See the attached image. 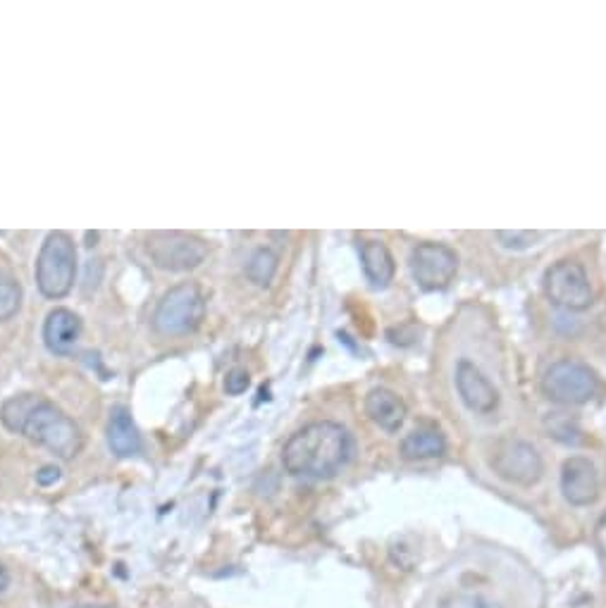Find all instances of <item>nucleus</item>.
<instances>
[{"label": "nucleus", "mask_w": 606, "mask_h": 608, "mask_svg": "<svg viewBox=\"0 0 606 608\" xmlns=\"http://www.w3.org/2000/svg\"><path fill=\"white\" fill-rule=\"evenodd\" d=\"M0 423L5 430L22 434L32 444L51 451L60 461H72L84 449V434L79 425L39 394L24 392L10 396L0 406Z\"/></svg>", "instance_id": "f257e3e1"}, {"label": "nucleus", "mask_w": 606, "mask_h": 608, "mask_svg": "<svg viewBox=\"0 0 606 608\" xmlns=\"http://www.w3.org/2000/svg\"><path fill=\"white\" fill-rule=\"evenodd\" d=\"M354 451V437L346 427L332 420H320L289 437L282 449V465L292 477L330 480L351 463Z\"/></svg>", "instance_id": "f03ea898"}, {"label": "nucleus", "mask_w": 606, "mask_h": 608, "mask_svg": "<svg viewBox=\"0 0 606 608\" xmlns=\"http://www.w3.org/2000/svg\"><path fill=\"white\" fill-rule=\"evenodd\" d=\"M36 287L46 299H65L77 282V246L67 232H51L36 258Z\"/></svg>", "instance_id": "7ed1b4c3"}, {"label": "nucleus", "mask_w": 606, "mask_h": 608, "mask_svg": "<svg viewBox=\"0 0 606 608\" xmlns=\"http://www.w3.org/2000/svg\"><path fill=\"white\" fill-rule=\"evenodd\" d=\"M206 318V299L199 284L184 282L165 291L156 313H153V327L163 337H184L196 332Z\"/></svg>", "instance_id": "20e7f679"}, {"label": "nucleus", "mask_w": 606, "mask_h": 608, "mask_svg": "<svg viewBox=\"0 0 606 608\" xmlns=\"http://www.w3.org/2000/svg\"><path fill=\"white\" fill-rule=\"evenodd\" d=\"M153 265L168 272H189L208 258V241L189 232H153L146 237Z\"/></svg>", "instance_id": "39448f33"}, {"label": "nucleus", "mask_w": 606, "mask_h": 608, "mask_svg": "<svg viewBox=\"0 0 606 608\" xmlns=\"http://www.w3.org/2000/svg\"><path fill=\"white\" fill-rule=\"evenodd\" d=\"M544 294L554 306L580 313L595 301V291L590 287V277L585 268L575 260H559L544 272Z\"/></svg>", "instance_id": "423d86ee"}, {"label": "nucleus", "mask_w": 606, "mask_h": 608, "mask_svg": "<svg viewBox=\"0 0 606 608\" xmlns=\"http://www.w3.org/2000/svg\"><path fill=\"white\" fill-rule=\"evenodd\" d=\"M597 377L578 361H559L544 372L542 392L561 406H583L597 394Z\"/></svg>", "instance_id": "0eeeda50"}, {"label": "nucleus", "mask_w": 606, "mask_h": 608, "mask_svg": "<svg viewBox=\"0 0 606 608\" xmlns=\"http://www.w3.org/2000/svg\"><path fill=\"white\" fill-rule=\"evenodd\" d=\"M408 268H411L413 282L423 291H442L454 282L456 272H459V256L451 251L449 246L435 244V241H425L411 251L408 258Z\"/></svg>", "instance_id": "6e6552de"}, {"label": "nucleus", "mask_w": 606, "mask_h": 608, "mask_svg": "<svg viewBox=\"0 0 606 608\" xmlns=\"http://www.w3.org/2000/svg\"><path fill=\"white\" fill-rule=\"evenodd\" d=\"M492 468L502 480L518 487H533L542 480L544 463L540 451L525 439H504L492 456Z\"/></svg>", "instance_id": "1a4fd4ad"}, {"label": "nucleus", "mask_w": 606, "mask_h": 608, "mask_svg": "<svg viewBox=\"0 0 606 608\" xmlns=\"http://www.w3.org/2000/svg\"><path fill=\"white\" fill-rule=\"evenodd\" d=\"M561 494L571 506H592L599 499V475L585 456H571L561 468Z\"/></svg>", "instance_id": "9d476101"}, {"label": "nucleus", "mask_w": 606, "mask_h": 608, "mask_svg": "<svg viewBox=\"0 0 606 608\" xmlns=\"http://www.w3.org/2000/svg\"><path fill=\"white\" fill-rule=\"evenodd\" d=\"M456 392H459L463 406L478 415L494 413L499 406V392L487 380L485 372L471 361H461L456 365Z\"/></svg>", "instance_id": "9b49d317"}, {"label": "nucleus", "mask_w": 606, "mask_h": 608, "mask_svg": "<svg viewBox=\"0 0 606 608\" xmlns=\"http://www.w3.org/2000/svg\"><path fill=\"white\" fill-rule=\"evenodd\" d=\"M79 337H82V320L77 313L67 308H55L43 322V341L46 349L55 356H67L74 351Z\"/></svg>", "instance_id": "f8f14e48"}, {"label": "nucleus", "mask_w": 606, "mask_h": 608, "mask_svg": "<svg viewBox=\"0 0 606 608\" xmlns=\"http://www.w3.org/2000/svg\"><path fill=\"white\" fill-rule=\"evenodd\" d=\"M366 413L385 432H399L406 423V403L389 389H373L366 396Z\"/></svg>", "instance_id": "ddd939ff"}, {"label": "nucleus", "mask_w": 606, "mask_h": 608, "mask_svg": "<svg viewBox=\"0 0 606 608\" xmlns=\"http://www.w3.org/2000/svg\"><path fill=\"white\" fill-rule=\"evenodd\" d=\"M108 444L110 449H113V454L120 458L136 456L141 451V434L136 430L132 415H129L127 408L117 406L110 411Z\"/></svg>", "instance_id": "4468645a"}, {"label": "nucleus", "mask_w": 606, "mask_h": 608, "mask_svg": "<svg viewBox=\"0 0 606 608\" xmlns=\"http://www.w3.org/2000/svg\"><path fill=\"white\" fill-rule=\"evenodd\" d=\"M361 265L366 272L368 282L375 289L389 287V282L394 279L397 265H394V256L389 253V248L382 241H363L361 244Z\"/></svg>", "instance_id": "2eb2a0df"}, {"label": "nucleus", "mask_w": 606, "mask_h": 608, "mask_svg": "<svg viewBox=\"0 0 606 608\" xmlns=\"http://www.w3.org/2000/svg\"><path fill=\"white\" fill-rule=\"evenodd\" d=\"M447 439L437 430H413L401 439L399 454L404 461H430V458L444 456Z\"/></svg>", "instance_id": "dca6fc26"}, {"label": "nucleus", "mask_w": 606, "mask_h": 608, "mask_svg": "<svg viewBox=\"0 0 606 608\" xmlns=\"http://www.w3.org/2000/svg\"><path fill=\"white\" fill-rule=\"evenodd\" d=\"M277 265H280L277 253H272L270 248H258L249 258V263H246V277H249L256 287H268L277 275Z\"/></svg>", "instance_id": "f3484780"}, {"label": "nucleus", "mask_w": 606, "mask_h": 608, "mask_svg": "<svg viewBox=\"0 0 606 608\" xmlns=\"http://www.w3.org/2000/svg\"><path fill=\"white\" fill-rule=\"evenodd\" d=\"M22 287L17 279L0 277V322H8L20 313Z\"/></svg>", "instance_id": "a211bd4d"}, {"label": "nucleus", "mask_w": 606, "mask_h": 608, "mask_svg": "<svg viewBox=\"0 0 606 608\" xmlns=\"http://www.w3.org/2000/svg\"><path fill=\"white\" fill-rule=\"evenodd\" d=\"M547 430L552 434L554 439H559V442L564 444H578L580 442V427L571 415L566 413H549L547 418Z\"/></svg>", "instance_id": "6ab92c4d"}, {"label": "nucleus", "mask_w": 606, "mask_h": 608, "mask_svg": "<svg viewBox=\"0 0 606 608\" xmlns=\"http://www.w3.org/2000/svg\"><path fill=\"white\" fill-rule=\"evenodd\" d=\"M499 244L509 251H525V248L535 246L537 241L542 239V232H528V229H504V232H497Z\"/></svg>", "instance_id": "aec40b11"}, {"label": "nucleus", "mask_w": 606, "mask_h": 608, "mask_svg": "<svg viewBox=\"0 0 606 608\" xmlns=\"http://www.w3.org/2000/svg\"><path fill=\"white\" fill-rule=\"evenodd\" d=\"M439 608H504V606L487 597H480V594H451V597L442 599Z\"/></svg>", "instance_id": "412c9836"}, {"label": "nucleus", "mask_w": 606, "mask_h": 608, "mask_svg": "<svg viewBox=\"0 0 606 608\" xmlns=\"http://www.w3.org/2000/svg\"><path fill=\"white\" fill-rule=\"evenodd\" d=\"M251 387V375L244 368H232L225 377V392L230 396H241Z\"/></svg>", "instance_id": "4be33fe9"}, {"label": "nucleus", "mask_w": 606, "mask_h": 608, "mask_svg": "<svg viewBox=\"0 0 606 608\" xmlns=\"http://www.w3.org/2000/svg\"><path fill=\"white\" fill-rule=\"evenodd\" d=\"M58 480L60 468H55V465H43L39 473H36V485L39 487H53Z\"/></svg>", "instance_id": "5701e85b"}, {"label": "nucleus", "mask_w": 606, "mask_h": 608, "mask_svg": "<svg viewBox=\"0 0 606 608\" xmlns=\"http://www.w3.org/2000/svg\"><path fill=\"white\" fill-rule=\"evenodd\" d=\"M597 544H599V549H602L604 554H606V513H604L602 520H599V525H597Z\"/></svg>", "instance_id": "b1692460"}, {"label": "nucleus", "mask_w": 606, "mask_h": 608, "mask_svg": "<svg viewBox=\"0 0 606 608\" xmlns=\"http://www.w3.org/2000/svg\"><path fill=\"white\" fill-rule=\"evenodd\" d=\"M8 585H10L8 570H5L3 566H0V592H5V589H8Z\"/></svg>", "instance_id": "393cba45"}]
</instances>
